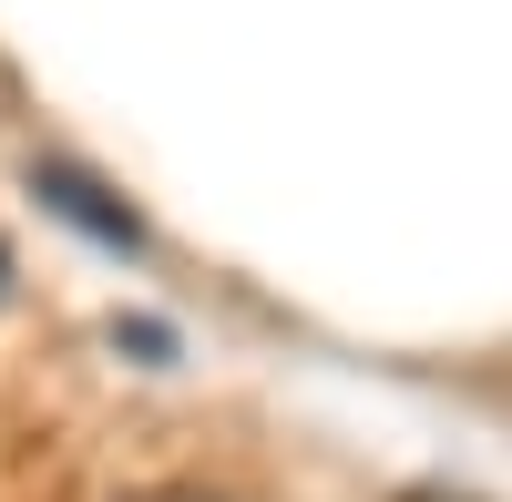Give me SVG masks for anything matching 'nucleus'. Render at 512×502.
Masks as SVG:
<instances>
[{
	"instance_id": "nucleus-1",
	"label": "nucleus",
	"mask_w": 512,
	"mask_h": 502,
	"mask_svg": "<svg viewBox=\"0 0 512 502\" xmlns=\"http://www.w3.org/2000/svg\"><path fill=\"white\" fill-rule=\"evenodd\" d=\"M31 195L52 205L62 226H82L93 246H113V257H144V216H134V205H123V195H103L93 175H82V164H62V154H41V164H31Z\"/></svg>"
},
{
	"instance_id": "nucleus-2",
	"label": "nucleus",
	"mask_w": 512,
	"mask_h": 502,
	"mask_svg": "<svg viewBox=\"0 0 512 502\" xmlns=\"http://www.w3.org/2000/svg\"><path fill=\"white\" fill-rule=\"evenodd\" d=\"M113 339H123V349H134V359H175V339H164V328H154V318H123V328H113Z\"/></svg>"
}]
</instances>
